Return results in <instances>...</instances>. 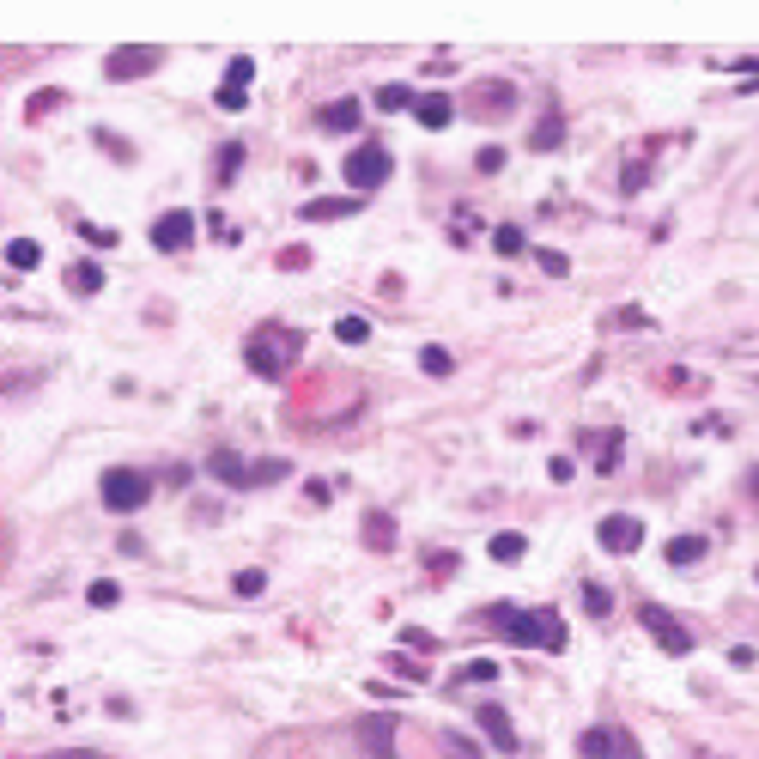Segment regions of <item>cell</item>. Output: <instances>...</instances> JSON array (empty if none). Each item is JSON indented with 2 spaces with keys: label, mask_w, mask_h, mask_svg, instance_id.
<instances>
[{
  "label": "cell",
  "mask_w": 759,
  "mask_h": 759,
  "mask_svg": "<svg viewBox=\"0 0 759 759\" xmlns=\"http://www.w3.org/2000/svg\"><path fill=\"white\" fill-rule=\"evenodd\" d=\"M207 468H213V480H225V486H268V480H279V474H286L279 462H262V468H249V462H243V456H231V449H219Z\"/></svg>",
  "instance_id": "52a82bcc"
},
{
  "label": "cell",
  "mask_w": 759,
  "mask_h": 759,
  "mask_svg": "<svg viewBox=\"0 0 759 759\" xmlns=\"http://www.w3.org/2000/svg\"><path fill=\"white\" fill-rule=\"evenodd\" d=\"M238 165H243V146H238V140H231V146H219V182H231Z\"/></svg>",
  "instance_id": "4316f807"
},
{
  "label": "cell",
  "mask_w": 759,
  "mask_h": 759,
  "mask_svg": "<svg viewBox=\"0 0 759 759\" xmlns=\"http://www.w3.org/2000/svg\"><path fill=\"white\" fill-rule=\"evenodd\" d=\"M377 109H414V92H408V85H383Z\"/></svg>",
  "instance_id": "d4e9b609"
},
{
  "label": "cell",
  "mask_w": 759,
  "mask_h": 759,
  "mask_svg": "<svg viewBox=\"0 0 759 759\" xmlns=\"http://www.w3.org/2000/svg\"><path fill=\"white\" fill-rule=\"evenodd\" d=\"M316 128H322V134H346V128H359V104H352V98L322 104V109H316Z\"/></svg>",
  "instance_id": "5bb4252c"
},
{
  "label": "cell",
  "mask_w": 759,
  "mask_h": 759,
  "mask_svg": "<svg viewBox=\"0 0 759 759\" xmlns=\"http://www.w3.org/2000/svg\"><path fill=\"white\" fill-rule=\"evenodd\" d=\"M492 674H498V662H468L462 668V681H492Z\"/></svg>",
  "instance_id": "e575fe53"
},
{
  "label": "cell",
  "mask_w": 759,
  "mask_h": 759,
  "mask_svg": "<svg viewBox=\"0 0 759 759\" xmlns=\"http://www.w3.org/2000/svg\"><path fill=\"white\" fill-rule=\"evenodd\" d=\"M243 359H249L262 377H279V371L298 359V335H286V328H262V335H249Z\"/></svg>",
  "instance_id": "7a4b0ae2"
},
{
  "label": "cell",
  "mask_w": 759,
  "mask_h": 759,
  "mask_svg": "<svg viewBox=\"0 0 759 759\" xmlns=\"http://www.w3.org/2000/svg\"><path fill=\"white\" fill-rule=\"evenodd\" d=\"M474 165H480V171H505V146H480Z\"/></svg>",
  "instance_id": "1f68e13d"
},
{
  "label": "cell",
  "mask_w": 759,
  "mask_h": 759,
  "mask_svg": "<svg viewBox=\"0 0 759 759\" xmlns=\"http://www.w3.org/2000/svg\"><path fill=\"white\" fill-rule=\"evenodd\" d=\"M249 79H255V61H249V55L225 68V85H238V92H249Z\"/></svg>",
  "instance_id": "f1b7e54d"
},
{
  "label": "cell",
  "mask_w": 759,
  "mask_h": 759,
  "mask_svg": "<svg viewBox=\"0 0 759 759\" xmlns=\"http://www.w3.org/2000/svg\"><path fill=\"white\" fill-rule=\"evenodd\" d=\"M6 262H12V268H36V262H43V249H36L31 238H12V243H6Z\"/></svg>",
  "instance_id": "7402d4cb"
},
{
  "label": "cell",
  "mask_w": 759,
  "mask_h": 759,
  "mask_svg": "<svg viewBox=\"0 0 759 759\" xmlns=\"http://www.w3.org/2000/svg\"><path fill=\"white\" fill-rule=\"evenodd\" d=\"M365 541H371V547H395V522L383 517V511H371V517H365Z\"/></svg>",
  "instance_id": "d6986e66"
},
{
  "label": "cell",
  "mask_w": 759,
  "mask_h": 759,
  "mask_svg": "<svg viewBox=\"0 0 759 759\" xmlns=\"http://www.w3.org/2000/svg\"><path fill=\"white\" fill-rule=\"evenodd\" d=\"M559 140H565V128H559V122H547V128H541V134H535V146H541V152H547V146H559Z\"/></svg>",
  "instance_id": "d590c367"
},
{
  "label": "cell",
  "mask_w": 759,
  "mask_h": 759,
  "mask_svg": "<svg viewBox=\"0 0 759 759\" xmlns=\"http://www.w3.org/2000/svg\"><path fill=\"white\" fill-rule=\"evenodd\" d=\"M729 662H735V668H754V662H759V650H747V644H735V650H729Z\"/></svg>",
  "instance_id": "8d00e7d4"
},
{
  "label": "cell",
  "mask_w": 759,
  "mask_h": 759,
  "mask_svg": "<svg viewBox=\"0 0 759 759\" xmlns=\"http://www.w3.org/2000/svg\"><path fill=\"white\" fill-rule=\"evenodd\" d=\"M486 626L505 632L522 650H565V626L547 608H511V602H498V608H486Z\"/></svg>",
  "instance_id": "6da1fadb"
},
{
  "label": "cell",
  "mask_w": 759,
  "mask_h": 759,
  "mask_svg": "<svg viewBox=\"0 0 759 759\" xmlns=\"http://www.w3.org/2000/svg\"><path fill=\"white\" fill-rule=\"evenodd\" d=\"M359 747H365L371 759H395V717H389V711L359 717Z\"/></svg>",
  "instance_id": "9c48e42d"
},
{
  "label": "cell",
  "mask_w": 759,
  "mask_h": 759,
  "mask_svg": "<svg viewBox=\"0 0 759 759\" xmlns=\"http://www.w3.org/2000/svg\"><path fill=\"white\" fill-rule=\"evenodd\" d=\"M638 626H644V632H650V638H656V644H662L668 656H692V632H687L681 620H674L668 608L644 602V608H638Z\"/></svg>",
  "instance_id": "5b68a950"
},
{
  "label": "cell",
  "mask_w": 759,
  "mask_h": 759,
  "mask_svg": "<svg viewBox=\"0 0 759 759\" xmlns=\"http://www.w3.org/2000/svg\"><path fill=\"white\" fill-rule=\"evenodd\" d=\"M595 541H602L608 553H638V547H644V522H638V517H602Z\"/></svg>",
  "instance_id": "8fae6325"
},
{
  "label": "cell",
  "mask_w": 759,
  "mask_h": 759,
  "mask_svg": "<svg viewBox=\"0 0 759 759\" xmlns=\"http://www.w3.org/2000/svg\"><path fill=\"white\" fill-rule=\"evenodd\" d=\"M584 614H614V595H608V584H584Z\"/></svg>",
  "instance_id": "603a6c76"
},
{
  "label": "cell",
  "mask_w": 759,
  "mask_h": 759,
  "mask_svg": "<svg viewBox=\"0 0 759 759\" xmlns=\"http://www.w3.org/2000/svg\"><path fill=\"white\" fill-rule=\"evenodd\" d=\"M249 104V92H238V85H219V109H243Z\"/></svg>",
  "instance_id": "836d02e7"
},
{
  "label": "cell",
  "mask_w": 759,
  "mask_h": 759,
  "mask_svg": "<svg viewBox=\"0 0 759 759\" xmlns=\"http://www.w3.org/2000/svg\"><path fill=\"white\" fill-rule=\"evenodd\" d=\"M341 176H346V189H352V195L365 201V195H371L377 182H389V146L365 140V146H359V152H352V158L341 165Z\"/></svg>",
  "instance_id": "3957f363"
},
{
  "label": "cell",
  "mask_w": 759,
  "mask_h": 759,
  "mask_svg": "<svg viewBox=\"0 0 759 759\" xmlns=\"http://www.w3.org/2000/svg\"><path fill=\"white\" fill-rule=\"evenodd\" d=\"M668 559H674V565H698V559H705V535H674V541H668Z\"/></svg>",
  "instance_id": "e0dca14e"
},
{
  "label": "cell",
  "mask_w": 759,
  "mask_h": 759,
  "mask_svg": "<svg viewBox=\"0 0 759 759\" xmlns=\"http://www.w3.org/2000/svg\"><path fill=\"white\" fill-rule=\"evenodd\" d=\"M444 759H480V754H474L462 735H444Z\"/></svg>",
  "instance_id": "4dcf8cb0"
},
{
  "label": "cell",
  "mask_w": 759,
  "mask_h": 759,
  "mask_svg": "<svg viewBox=\"0 0 759 759\" xmlns=\"http://www.w3.org/2000/svg\"><path fill=\"white\" fill-rule=\"evenodd\" d=\"M419 371H425V377H449V371H456V359H449L444 346H425V352H419Z\"/></svg>",
  "instance_id": "44dd1931"
},
{
  "label": "cell",
  "mask_w": 759,
  "mask_h": 759,
  "mask_svg": "<svg viewBox=\"0 0 759 759\" xmlns=\"http://www.w3.org/2000/svg\"><path fill=\"white\" fill-rule=\"evenodd\" d=\"M535 262H541V268H547V274H571V262H565V255H559V249H541V255H535Z\"/></svg>",
  "instance_id": "d6a6232c"
},
{
  "label": "cell",
  "mask_w": 759,
  "mask_h": 759,
  "mask_svg": "<svg viewBox=\"0 0 759 759\" xmlns=\"http://www.w3.org/2000/svg\"><path fill=\"white\" fill-rule=\"evenodd\" d=\"M85 602H92V608H116V602H122V589H116V584L104 577V584H92V589H85Z\"/></svg>",
  "instance_id": "83f0119b"
},
{
  "label": "cell",
  "mask_w": 759,
  "mask_h": 759,
  "mask_svg": "<svg viewBox=\"0 0 759 759\" xmlns=\"http://www.w3.org/2000/svg\"><path fill=\"white\" fill-rule=\"evenodd\" d=\"M480 729H486V741H492L498 754H517V729L505 717V705H480Z\"/></svg>",
  "instance_id": "4fadbf2b"
},
{
  "label": "cell",
  "mask_w": 759,
  "mask_h": 759,
  "mask_svg": "<svg viewBox=\"0 0 759 759\" xmlns=\"http://www.w3.org/2000/svg\"><path fill=\"white\" fill-rule=\"evenodd\" d=\"M146 498H152V480L140 474V468H109L104 474V505L109 511H146Z\"/></svg>",
  "instance_id": "277c9868"
},
{
  "label": "cell",
  "mask_w": 759,
  "mask_h": 759,
  "mask_svg": "<svg viewBox=\"0 0 759 759\" xmlns=\"http://www.w3.org/2000/svg\"><path fill=\"white\" fill-rule=\"evenodd\" d=\"M414 116L425 122V128H449V116H456V104H449L444 92H432V98H414Z\"/></svg>",
  "instance_id": "9a60e30c"
},
{
  "label": "cell",
  "mask_w": 759,
  "mask_h": 759,
  "mask_svg": "<svg viewBox=\"0 0 759 759\" xmlns=\"http://www.w3.org/2000/svg\"><path fill=\"white\" fill-rule=\"evenodd\" d=\"M511 104V85H480L474 92V109H505Z\"/></svg>",
  "instance_id": "484cf974"
},
{
  "label": "cell",
  "mask_w": 759,
  "mask_h": 759,
  "mask_svg": "<svg viewBox=\"0 0 759 759\" xmlns=\"http://www.w3.org/2000/svg\"><path fill=\"white\" fill-rule=\"evenodd\" d=\"M152 243L165 249V255H176V249H189L195 243V213H182V207H171L158 225H152Z\"/></svg>",
  "instance_id": "30bf717a"
},
{
  "label": "cell",
  "mask_w": 759,
  "mask_h": 759,
  "mask_svg": "<svg viewBox=\"0 0 759 759\" xmlns=\"http://www.w3.org/2000/svg\"><path fill=\"white\" fill-rule=\"evenodd\" d=\"M262 584H268L262 571H238V577H231V589H238V595H262Z\"/></svg>",
  "instance_id": "f546056e"
},
{
  "label": "cell",
  "mask_w": 759,
  "mask_h": 759,
  "mask_svg": "<svg viewBox=\"0 0 759 759\" xmlns=\"http://www.w3.org/2000/svg\"><path fill=\"white\" fill-rule=\"evenodd\" d=\"M98 286H104V274H98L92 262H73V268H68V292H79V298H92Z\"/></svg>",
  "instance_id": "2e32d148"
},
{
  "label": "cell",
  "mask_w": 759,
  "mask_h": 759,
  "mask_svg": "<svg viewBox=\"0 0 759 759\" xmlns=\"http://www.w3.org/2000/svg\"><path fill=\"white\" fill-rule=\"evenodd\" d=\"M754 492H759V474H754Z\"/></svg>",
  "instance_id": "74e56055"
},
{
  "label": "cell",
  "mask_w": 759,
  "mask_h": 759,
  "mask_svg": "<svg viewBox=\"0 0 759 759\" xmlns=\"http://www.w3.org/2000/svg\"><path fill=\"white\" fill-rule=\"evenodd\" d=\"M158 61H165L158 49H146V43H122V49H109V55H104V73H109V79H140V73L158 68Z\"/></svg>",
  "instance_id": "ba28073f"
},
{
  "label": "cell",
  "mask_w": 759,
  "mask_h": 759,
  "mask_svg": "<svg viewBox=\"0 0 759 759\" xmlns=\"http://www.w3.org/2000/svg\"><path fill=\"white\" fill-rule=\"evenodd\" d=\"M335 341L341 346H365L371 341V322H365V316H341V322H335Z\"/></svg>",
  "instance_id": "ac0fdd59"
},
{
  "label": "cell",
  "mask_w": 759,
  "mask_h": 759,
  "mask_svg": "<svg viewBox=\"0 0 759 759\" xmlns=\"http://www.w3.org/2000/svg\"><path fill=\"white\" fill-rule=\"evenodd\" d=\"M577 754L584 759H638V741H632L626 729H614V723H595V729L577 735Z\"/></svg>",
  "instance_id": "8992f818"
},
{
  "label": "cell",
  "mask_w": 759,
  "mask_h": 759,
  "mask_svg": "<svg viewBox=\"0 0 759 759\" xmlns=\"http://www.w3.org/2000/svg\"><path fill=\"white\" fill-rule=\"evenodd\" d=\"M522 553H529V541H522V535H492V559H498V565H517Z\"/></svg>",
  "instance_id": "ffe728a7"
},
{
  "label": "cell",
  "mask_w": 759,
  "mask_h": 759,
  "mask_svg": "<svg viewBox=\"0 0 759 759\" xmlns=\"http://www.w3.org/2000/svg\"><path fill=\"white\" fill-rule=\"evenodd\" d=\"M359 207H365L359 195H316V201H304V219H316V225H328V219H352Z\"/></svg>",
  "instance_id": "7c38bea8"
},
{
  "label": "cell",
  "mask_w": 759,
  "mask_h": 759,
  "mask_svg": "<svg viewBox=\"0 0 759 759\" xmlns=\"http://www.w3.org/2000/svg\"><path fill=\"white\" fill-rule=\"evenodd\" d=\"M522 225H498V231H492V249H498V255H522Z\"/></svg>",
  "instance_id": "cb8c5ba5"
}]
</instances>
